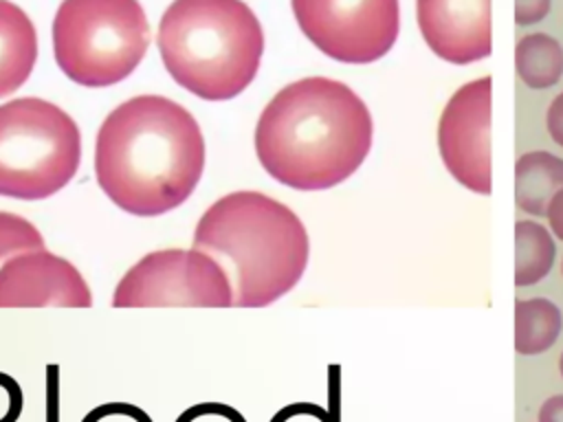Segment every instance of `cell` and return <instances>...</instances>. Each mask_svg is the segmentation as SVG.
<instances>
[{"label":"cell","instance_id":"cell-1","mask_svg":"<svg viewBox=\"0 0 563 422\" xmlns=\"http://www.w3.org/2000/svg\"><path fill=\"white\" fill-rule=\"evenodd\" d=\"M205 169V138L194 114L163 95L119 103L95 141V176L125 213L163 215L180 207Z\"/></svg>","mask_w":563,"mask_h":422},{"label":"cell","instance_id":"cell-2","mask_svg":"<svg viewBox=\"0 0 563 422\" xmlns=\"http://www.w3.org/2000/svg\"><path fill=\"white\" fill-rule=\"evenodd\" d=\"M365 101L343 81L303 77L284 86L255 125V154L277 182L323 191L347 180L372 149Z\"/></svg>","mask_w":563,"mask_h":422},{"label":"cell","instance_id":"cell-3","mask_svg":"<svg viewBox=\"0 0 563 422\" xmlns=\"http://www.w3.org/2000/svg\"><path fill=\"white\" fill-rule=\"evenodd\" d=\"M194 248L222 266L233 306L262 308L297 286L308 266L310 240L284 202L260 191H233L202 213Z\"/></svg>","mask_w":563,"mask_h":422},{"label":"cell","instance_id":"cell-4","mask_svg":"<svg viewBox=\"0 0 563 422\" xmlns=\"http://www.w3.org/2000/svg\"><path fill=\"white\" fill-rule=\"evenodd\" d=\"M156 42L174 81L205 101L249 88L264 53L262 24L244 0H174Z\"/></svg>","mask_w":563,"mask_h":422},{"label":"cell","instance_id":"cell-5","mask_svg":"<svg viewBox=\"0 0 563 422\" xmlns=\"http://www.w3.org/2000/svg\"><path fill=\"white\" fill-rule=\"evenodd\" d=\"M150 46L139 0H62L53 20V51L62 73L86 88L123 81Z\"/></svg>","mask_w":563,"mask_h":422},{"label":"cell","instance_id":"cell-6","mask_svg":"<svg viewBox=\"0 0 563 422\" xmlns=\"http://www.w3.org/2000/svg\"><path fill=\"white\" fill-rule=\"evenodd\" d=\"M79 125L59 106L22 97L0 106V196L42 200L79 169Z\"/></svg>","mask_w":563,"mask_h":422},{"label":"cell","instance_id":"cell-7","mask_svg":"<svg viewBox=\"0 0 563 422\" xmlns=\"http://www.w3.org/2000/svg\"><path fill=\"white\" fill-rule=\"evenodd\" d=\"M117 308L233 306V288L222 266L198 248H165L141 257L112 295Z\"/></svg>","mask_w":563,"mask_h":422},{"label":"cell","instance_id":"cell-8","mask_svg":"<svg viewBox=\"0 0 563 422\" xmlns=\"http://www.w3.org/2000/svg\"><path fill=\"white\" fill-rule=\"evenodd\" d=\"M290 7L301 33L343 64L385 57L400 29L398 0H290Z\"/></svg>","mask_w":563,"mask_h":422},{"label":"cell","instance_id":"cell-9","mask_svg":"<svg viewBox=\"0 0 563 422\" xmlns=\"http://www.w3.org/2000/svg\"><path fill=\"white\" fill-rule=\"evenodd\" d=\"M438 149L462 187L490 193V77L473 79L451 95L438 121Z\"/></svg>","mask_w":563,"mask_h":422},{"label":"cell","instance_id":"cell-10","mask_svg":"<svg viewBox=\"0 0 563 422\" xmlns=\"http://www.w3.org/2000/svg\"><path fill=\"white\" fill-rule=\"evenodd\" d=\"M90 288L64 257L37 248L18 253L0 266V308H88Z\"/></svg>","mask_w":563,"mask_h":422},{"label":"cell","instance_id":"cell-11","mask_svg":"<svg viewBox=\"0 0 563 422\" xmlns=\"http://www.w3.org/2000/svg\"><path fill=\"white\" fill-rule=\"evenodd\" d=\"M416 18L440 59L464 66L490 55V0H416Z\"/></svg>","mask_w":563,"mask_h":422},{"label":"cell","instance_id":"cell-12","mask_svg":"<svg viewBox=\"0 0 563 422\" xmlns=\"http://www.w3.org/2000/svg\"><path fill=\"white\" fill-rule=\"evenodd\" d=\"M37 59V33L31 18L11 0H0V97L18 90Z\"/></svg>","mask_w":563,"mask_h":422},{"label":"cell","instance_id":"cell-13","mask_svg":"<svg viewBox=\"0 0 563 422\" xmlns=\"http://www.w3.org/2000/svg\"><path fill=\"white\" fill-rule=\"evenodd\" d=\"M563 187V158L552 152H526L515 163V202L530 215H545L548 202Z\"/></svg>","mask_w":563,"mask_h":422},{"label":"cell","instance_id":"cell-14","mask_svg":"<svg viewBox=\"0 0 563 422\" xmlns=\"http://www.w3.org/2000/svg\"><path fill=\"white\" fill-rule=\"evenodd\" d=\"M563 330L561 310L543 297L519 299L515 303V349L534 356L550 349Z\"/></svg>","mask_w":563,"mask_h":422},{"label":"cell","instance_id":"cell-15","mask_svg":"<svg viewBox=\"0 0 563 422\" xmlns=\"http://www.w3.org/2000/svg\"><path fill=\"white\" fill-rule=\"evenodd\" d=\"M515 68L528 88H552L563 75V46L545 33L523 35L515 46Z\"/></svg>","mask_w":563,"mask_h":422},{"label":"cell","instance_id":"cell-16","mask_svg":"<svg viewBox=\"0 0 563 422\" xmlns=\"http://www.w3.org/2000/svg\"><path fill=\"white\" fill-rule=\"evenodd\" d=\"M556 255L550 231L534 220L515 224V284L519 288L539 284L552 268Z\"/></svg>","mask_w":563,"mask_h":422},{"label":"cell","instance_id":"cell-17","mask_svg":"<svg viewBox=\"0 0 563 422\" xmlns=\"http://www.w3.org/2000/svg\"><path fill=\"white\" fill-rule=\"evenodd\" d=\"M44 248L40 231L22 215L0 211V266L18 253Z\"/></svg>","mask_w":563,"mask_h":422},{"label":"cell","instance_id":"cell-18","mask_svg":"<svg viewBox=\"0 0 563 422\" xmlns=\"http://www.w3.org/2000/svg\"><path fill=\"white\" fill-rule=\"evenodd\" d=\"M176 422H246L244 415L222 402H200L183 411Z\"/></svg>","mask_w":563,"mask_h":422},{"label":"cell","instance_id":"cell-19","mask_svg":"<svg viewBox=\"0 0 563 422\" xmlns=\"http://www.w3.org/2000/svg\"><path fill=\"white\" fill-rule=\"evenodd\" d=\"M81 422H152V418L128 402H106L86 413Z\"/></svg>","mask_w":563,"mask_h":422},{"label":"cell","instance_id":"cell-20","mask_svg":"<svg viewBox=\"0 0 563 422\" xmlns=\"http://www.w3.org/2000/svg\"><path fill=\"white\" fill-rule=\"evenodd\" d=\"M550 11V0H515V22L519 26L541 22Z\"/></svg>","mask_w":563,"mask_h":422},{"label":"cell","instance_id":"cell-21","mask_svg":"<svg viewBox=\"0 0 563 422\" xmlns=\"http://www.w3.org/2000/svg\"><path fill=\"white\" fill-rule=\"evenodd\" d=\"M545 125H548L552 141L563 147V90L552 99L548 114H545Z\"/></svg>","mask_w":563,"mask_h":422},{"label":"cell","instance_id":"cell-22","mask_svg":"<svg viewBox=\"0 0 563 422\" xmlns=\"http://www.w3.org/2000/svg\"><path fill=\"white\" fill-rule=\"evenodd\" d=\"M545 218H548V224L552 229V233L563 240V187L552 196V200L548 202V209H545Z\"/></svg>","mask_w":563,"mask_h":422},{"label":"cell","instance_id":"cell-23","mask_svg":"<svg viewBox=\"0 0 563 422\" xmlns=\"http://www.w3.org/2000/svg\"><path fill=\"white\" fill-rule=\"evenodd\" d=\"M539 422H563V396H552L541 404Z\"/></svg>","mask_w":563,"mask_h":422},{"label":"cell","instance_id":"cell-24","mask_svg":"<svg viewBox=\"0 0 563 422\" xmlns=\"http://www.w3.org/2000/svg\"><path fill=\"white\" fill-rule=\"evenodd\" d=\"M55 380H57V374H55V367H51V391H48V400H51V407H48V422H57V389H55Z\"/></svg>","mask_w":563,"mask_h":422},{"label":"cell","instance_id":"cell-25","mask_svg":"<svg viewBox=\"0 0 563 422\" xmlns=\"http://www.w3.org/2000/svg\"><path fill=\"white\" fill-rule=\"evenodd\" d=\"M559 371H561V376H563V354H561V358H559Z\"/></svg>","mask_w":563,"mask_h":422},{"label":"cell","instance_id":"cell-26","mask_svg":"<svg viewBox=\"0 0 563 422\" xmlns=\"http://www.w3.org/2000/svg\"><path fill=\"white\" fill-rule=\"evenodd\" d=\"M561 273H563V264H561Z\"/></svg>","mask_w":563,"mask_h":422}]
</instances>
